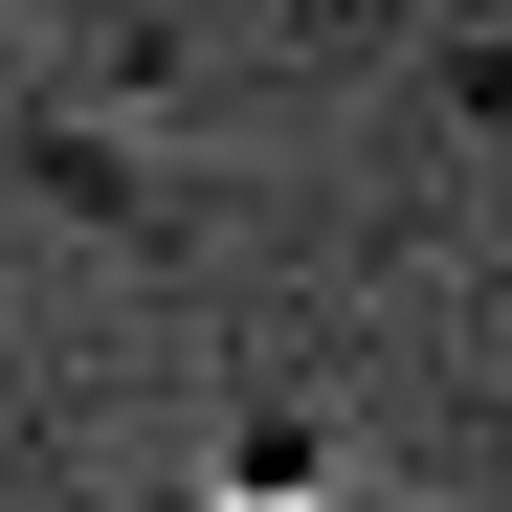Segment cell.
<instances>
[{
	"instance_id": "cell-3",
	"label": "cell",
	"mask_w": 512,
	"mask_h": 512,
	"mask_svg": "<svg viewBox=\"0 0 512 512\" xmlns=\"http://www.w3.org/2000/svg\"><path fill=\"white\" fill-rule=\"evenodd\" d=\"M312 23H334V0H312Z\"/></svg>"
},
{
	"instance_id": "cell-1",
	"label": "cell",
	"mask_w": 512,
	"mask_h": 512,
	"mask_svg": "<svg viewBox=\"0 0 512 512\" xmlns=\"http://www.w3.org/2000/svg\"><path fill=\"white\" fill-rule=\"evenodd\" d=\"M156 512H357V490H334V446H223V468H179Z\"/></svg>"
},
{
	"instance_id": "cell-2",
	"label": "cell",
	"mask_w": 512,
	"mask_h": 512,
	"mask_svg": "<svg viewBox=\"0 0 512 512\" xmlns=\"http://www.w3.org/2000/svg\"><path fill=\"white\" fill-rule=\"evenodd\" d=\"M468 112H512V0H490V45H468Z\"/></svg>"
}]
</instances>
